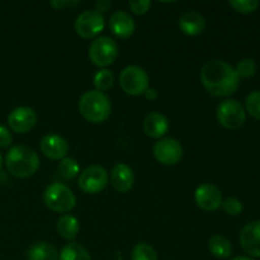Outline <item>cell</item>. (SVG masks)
I'll return each instance as SVG.
<instances>
[{
  "instance_id": "obj_17",
  "label": "cell",
  "mask_w": 260,
  "mask_h": 260,
  "mask_svg": "<svg viewBox=\"0 0 260 260\" xmlns=\"http://www.w3.org/2000/svg\"><path fill=\"white\" fill-rule=\"evenodd\" d=\"M144 131L146 136L151 139H162L169 131V121L167 116L159 112H152L147 114L146 118L144 119Z\"/></svg>"
},
{
  "instance_id": "obj_33",
  "label": "cell",
  "mask_w": 260,
  "mask_h": 260,
  "mask_svg": "<svg viewBox=\"0 0 260 260\" xmlns=\"http://www.w3.org/2000/svg\"><path fill=\"white\" fill-rule=\"evenodd\" d=\"M112 7V2H109V0H98V2L95 3V10H98L99 13H107L109 9H111Z\"/></svg>"
},
{
  "instance_id": "obj_14",
  "label": "cell",
  "mask_w": 260,
  "mask_h": 260,
  "mask_svg": "<svg viewBox=\"0 0 260 260\" xmlns=\"http://www.w3.org/2000/svg\"><path fill=\"white\" fill-rule=\"evenodd\" d=\"M41 152L51 160H62L69 152V144L62 136L56 134L46 135L40 142Z\"/></svg>"
},
{
  "instance_id": "obj_13",
  "label": "cell",
  "mask_w": 260,
  "mask_h": 260,
  "mask_svg": "<svg viewBox=\"0 0 260 260\" xmlns=\"http://www.w3.org/2000/svg\"><path fill=\"white\" fill-rule=\"evenodd\" d=\"M241 249L250 258H260V221L246 223L240 231Z\"/></svg>"
},
{
  "instance_id": "obj_34",
  "label": "cell",
  "mask_w": 260,
  "mask_h": 260,
  "mask_svg": "<svg viewBox=\"0 0 260 260\" xmlns=\"http://www.w3.org/2000/svg\"><path fill=\"white\" fill-rule=\"evenodd\" d=\"M145 96H146L147 101H155V99H157V96H159V93H157L156 89L154 88H149L146 91H145Z\"/></svg>"
},
{
  "instance_id": "obj_16",
  "label": "cell",
  "mask_w": 260,
  "mask_h": 260,
  "mask_svg": "<svg viewBox=\"0 0 260 260\" xmlns=\"http://www.w3.org/2000/svg\"><path fill=\"white\" fill-rule=\"evenodd\" d=\"M111 184L117 192L126 193L134 187L135 183V174L134 170L123 162H118L112 169L111 175H109Z\"/></svg>"
},
{
  "instance_id": "obj_29",
  "label": "cell",
  "mask_w": 260,
  "mask_h": 260,
  "mask_svg": "<svg viewBox=\"0 0 260 260\" xmlns=\"http://www.w3.org/2000/svg\"><path fill=\"white\" fill-rule=\"evenodd\" d=\"M221 207L223 208V211H225L228 215L234 216V217H238V216H240L241 212H243V210H244L241 201H239L238 198H234V197H230V198H228V200L223 201Z\"/></svg>"
},
{
  "instance_id": "obj_24",
  "label": "cell",
  "mask_w": 260,
  "mask_h": 260,
  "mask_svg": "<svg viewBox=\"0 0 260 260\" xmlns=\"http://www.w3.org/2000/svg\"><path fill=\"white\" fill-rule=\"evenodd\" d=\"M93 83H94V86H95V90H99L102 91V93H104V91L109 90V89L113 86L114 84L113 73L109 71L108 69H102V70H99L98 73L94 75Z\"/></svg>"
},
{
  "instance_id": "obj_25",
  "label": "cell",
  "mask_w": 260,
  "mask_h": 260,
  "mask_svg": "<svg viewBox=\"0 0 260 260\" xmlns=\"http://www.w3.org/2000/svg\"><path fill=\"white\" fill-rule=\"evenodd\" d=\"M131 260H157V253L147 243H140L132 249Z\"/></svg>"
},
{
  "instance_id": "obj_36",
  "label": "cell",
  "mask_w": 260,
  "mask_h": 260,
  "mask_svg": "<svg viewBox=\"0 0 260 260\" xmlns=\"http://www.w3.org/2000/svg\"><path fill=\"white\" fill-rule=\"evenodd\" d=\"M2 167H3V157L2 155H0V170H2Z\"/></svg>"
},
{
  "instance_id": "obj_31",
  "label": "cell",
  "mask_w": 260,
  "mask_h": 260,
  "mask_svg": "<svg viewBox=\"0 0 260 260\" xmlns=\"http://www.w3.org/2000/svg\"><path fill=\"white\" fill-rule=\"evenodd\" d=\"M13 142V136L9 129L5 126L0 124V149L9 147Z\"/></svg>"
},
{
  "instance_id": "obj_2",
  "label": "cell",
  "mask_w": 260,
  "mask_h": 260,
  "mask_svg": "<svg viewBox=\"0 0 260 260\" xmlns=\"http://www.w3.org/2000/svg\"><path fill=\"white\" fill-rule=\"evenodd\" d=\"M5 167L13 177L24 179L37 173L40 168V157L30 147L18 145L8 151L5 156Z\"/></svg>"
},
{
  "instance_id": "obj_23",
  "label": "cell",
  "mask_w": 260,
  "mask_h": 260,
  "mask_svg": "<svg viewBox=\"0 0 260 260\" xmlns=\"http://www.w3.org/2000/svg\"><path fill=\"white\" fill-rule=\"evenodd\" d=\"M57 172L63 179H74L80 173L79 162L73 157H63L57 165Z\"/></svg>"
},
{
  "instance_id": "obj_20",
  "label": "cell",
  "mask_w": 260,
  "mask_h": 260,
  "mask_svg": "<svg viewBox=\"0 0 260 260\" xmlns=\"http://www.w3.org/2000/svg\"><path fill=\"white\" fill-rule=\"evenodd\" d=\"M58 235L65 240H74L80 231L79 220L73 215H62L56 223Z\"/></svg>"
},
{
  "instance_id": "obj_21",
  "label": "cell",
  "mask_w": 260,
  "mask_h": 260,
  "mask_svg": "<svg viewBox=\"0 0 260 260\" xmlns=\"http://www.w3.org/2000/svg\"><path fill=\"white\" fill-rule=\"evenodd\" d=\"M208 249L216 258L220 259H226L233 254V245L223 235H213L208 241Z\"/></svg>"
},
{
  "instance_id": "obj_19",
  "label": "cell",
  "mask_w": 260,
  "mask_h": 260,
  "mask_svg": "<svg viewBox=\"0 0 260 260\" xmlns=\"http://www.w3.org/2000/svg\"><path fill=\"white\" fill-rule=\"evenodd\" d=\"M27 260H58V251L52 244L38 241L28 249Z\"/></svg>"
},
{
  "instance_id": "obj_12",
  "label": "cell",
  "mask_w": 260,
  "mask_h": 260,
  "mask_svg": "<svg viewBox=\"0 0 260 260\" xmlns=\"http://www.w3.org/2000/svg\"><path fill=\"white\" fill-rule=\"evenodd\" d=\"M196 205L206 212H213L217 211L222 206L223 198L222 193L216 185L211 183L201 184L194 192Z\"/></svg>"
},
{
  "instance_id": "obj_18",
  "label": "cell",
  "mask_w": 260,
  "mask_h": 260,
  "mask_svg": "<svg viewBox=\"0 0 260 260\" xmlns=\"http://www.w3.org/2000/svg\"><path fill=\"white\" fill-rule=\"evenodd\" d=\"M178 24H179V29L184 35L194 37V36L203 33V30L206 28V20L201 13L194 12V10H189V12H185L179 18V23Z\"/></svg>"
},
{
  "instance_id": "obj_35",
  "label": "cell",
  "mask_w": 260,
  "mask_h": 260,
  "mask_svg": "<svg viewBox=\"0 0 260 260\" xmlns=\"http://www.w3.org/2000/svg\"><path fill=\"white\" fill-rule=\"evenodd\" d=\"M231 260H255V259L250 258V256H244V255H240V256H235V258H233Z\"/></svg>"
},
{
  "instance_id": "obj_10",
  "label": "cell",
  "mask_w": 260,
  "mask_h": 260,
  "mask_svg": "<svg viewBox=\"0 0 260 260\" xmlns=\"http://www.w3.org/2000/svg\"><path fill=\"white\" fill-rule=\"evenodd\" d=\"M154 156L160 164L162 165H175L182 160L183 147L178 140L173 137H162L157 140L154 145Z\"/></svg>"
},
{
  "instance_id": "obj_27",
  "label": "cell",
  "mask_w": 260,
  "mask_h": 260,
  "mask_svg": "<svg viewBox=\"0 0 260 260\" xmlns=\"http://www.w3.org/2000/svg\"><path fill=\"white\" fill-rule=\"evenodd\" d=\"M229 5L235 12L241 13V14H250L258 9L260 3L258 0H230Z\"/></svg>"
},
{
  "instance_id": "obj_28",
  "label": "cell",
  "mask_w": 260,
  "mask_h": 260,
  "mask_svg": "<svg viewBox=\"0 0 260 260\" xmlns=\"http://www.w3.org/2000/svg\"><path fill=\"white\" fill-rule=\"evenodd\" d=\"M245 108L254 118L260 119V90H254L246 96Z\"/></svg>"
},
{
  "instance_id": "obj_8",
  "label": "cell",
  "mask_w": 260,
  "mask_h": 260,
  "mask_svg": "<svg viewBox=\"0 0 260 260\" xmlns=\"http://www.w3.org/2000/svg\"><path fill=\"white\" fill-rule=\"evenodd\" d=\"M106 19L102 13L95 9H89L79 14L75 20V32L84 40H91L99 37V33L103 32Z\"/></svg>"
},
{
  "instance_id": "obj_15",
  "label": "cell",
  "mask_w": 260,
  "mask_h": 260,
  "mask_svg": "<svg viewBox=\"0 0 260 260\" xmlns=\"http://www.w3.org/2000/svg\"><path fill=\"white\" fill-rule=\"evenodd\" d=\"M135 28L136 24L134 18L124 10H117L109 18V29L116 37L122 40L131 37L135 32Z\"/></svg>"
},
{
  "instance_id": "obj_32",
  "label": "cell",
  "mask_w": 260,
  "mask_h": 260,
  "mask_svg": "<svg viewBox=\"0 0 260 260\" xmlns=\"http://www.w3.org/2000/svg\"><path fill=\"white\" fill-rule=\"evenodd\" d=\"M79 2H70V0H53L51 2V7L55 8L56 10H61L66 7H70V5H76Z\"/></svg>"
},
{
  "instance_id": "obj_7",
  "label": "cell",
  "mask_w": 260,
  "mask_h": 260,
  "mask_svg": "<svg viewBox=\"0 0 260 260\" xmlns=\"http://www.w3.org/2000/svg\"><path fill=\"white\" fill-rule=\"evenodd\" d=\"M218 123L225 128L235 131L243 127L246 121V112L236 99H226L221 102L216 111Z\"/></svg>"
},
{
  "instance_id": "obj_9",
  "label": "cell",
  "mask_w": 260,
  "mask_h": 260,
  "mask_svg": "<svg viewBox=\"0 0 260 260\" xmlns=\"http://www.w3.org/2000/svg\"><path fill=\"white\" fill-rule=\"evenodd\" d=\"M109 174L101 165H90L79 175V188L88 194H96L107 187Z\"/></svg>"
},
{
  "instance_id": "obj_11",
  "label": "cell",
  "mask_w": 260,
  "mask_h": 260,
  "mask_svg": "<svg viewBox=\"0 0 260 260\" xmlns=\"http://www.w3.org/2000/svg\"><path fill=\"white\" fill-rule=\"evenodd\" d=\"M38 122L37 113L30 107H18L8 116V124L10 129L17 134H27L36 127Z\"/></svg>"
},
{
  "instance_id": "obj_3",
  "label": "cell",
  "mask_w": 260,
  "mask_h": 260,
  "mask_svg": "<svg viewBox=\"0 0 260 260\" xmlns=\"http://www.w3.org/2000/svg\"><path fill=\"white\" fill-rule=\"evenodd\" d=\"M112 103L106 93L99 90L85 91L79 99V112L86 121L102 123L111 116Z\"/></svg>"
},
{
  "instance_id": "obj_30",
  "label": "cell",
  "mask_w": 260,
  "mask_h": 260,
  "mask_svg": "<svg viewBox=\"0 0 260 260\" xmlns=\"http://www.w3.org/2000/svg\"><path fill=\"white\" fill-rule=\"evenodd\" d=\"M151 4L152 3L150 0H131V2H128L129 9L137 15L146 14L151 8Z\"/></svg>"
},
{
  "instance_id": "obj_26",
  "label": "cell",
  "mask_w": 260,
  "mask_h": 260,
  "mask_svg": "<svg viewBox=\"0 0 260 260\" xmlns=\"http://www.w3.org/2000/svg\"><path fill=\"white\" fill-rule=\"evenodd\" d=\"M234 69H235V73L239 79H249L255 75L256 70H258V65H256L253 58L248 57L239 61Z\"/></svg>"
},
{
  "instance_id": "obj_6",
  "label": "cell",
  "mask_w": 260,
  "mask_h": 260,
  "mask_svg": "<svg viewBox=\"0 0 260 260\" xmlns=\"http://www.w3.org/2000/svg\"><path fill=\"white\" fill-rule=\"evenodd\" d=\"M89 58L94 65L99 68H107L112 65L118 57V46L116 41L107 36H99L91 41L89 46Z\"/></svg>"
},
{
  "instance_id": "obj_5",
  "label": "cell",
  "mask_w": 260,
  "mask_h": 260,
  "mask_svg": "<svg viewBox=\"0 0 260 260\" xmlns=\"http://www.w3.org/2000/svg\"><path fill=\"white\" fill-rule=\"evenodd\" d=\"M119 85L122 90L128 95H141L150 88L149 75L140 66H126L119 74Z\"/></svg>"
},
{
  "instance_id": "obj_1",
  "label": "cell",
  "mask_w": 260,
  "mask_h": 260,
  "mask_svg": "<svg viewBox=\"0 0 260 260\" xmlns=\"http://www.w3.org/2000/svg\"><path fill=\"white\" fill-rule=\"evenodd\" d=\"M201 81L213 96H230L236 93L240 79L235 69L223 60H211L201 70Z\"/></svg>"
},
{
  "instance_id": "obj_22",
  "label": "cell",
  "mask_w": 260,
  "mask_h": 260,
  "mask_svg": "<svg viewBox=\"0 0 260 260\" xmlns=\"http://www.w3.org/2000/svg\"><path fill=\"white\" fill-rule=\"evenodd\" d=\"M58 260H91V256L81 244L69 243L61 249Z\"/></svg>"
},
{
  "instance_id": "obj_4",
  "label": "cell",
  "mask_w": 260,
  "mask_h": 260,
  "mask_svg": "<svg viewBox=\"0 0 260 260\" xmlns=\"http://www.w3.org/2000/svg\"><path fill=\"white\" fill-rule=\"evenodd\" d=\"M45 206L52 212L68 213L75 208L76 197L73 190L62 183H51L43 192Z\"/></svg>"
}]
</instances>
